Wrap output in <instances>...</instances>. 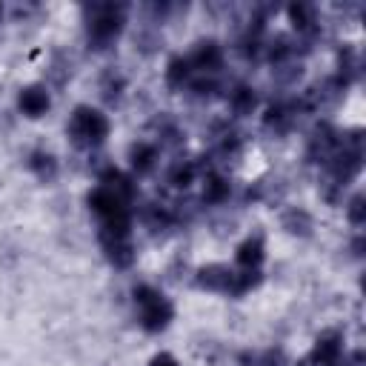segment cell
Wrapping results in <instances>:
<instances>
[{
  "label": "cell",
  "mask_w": 366,
  "mask_h": 366,
  "mask_svg": "<svg viewBox=\"0 0 366 366\" xmlns=\"http://www.w3.org/2000/svg\"><path fill=\"white\" fill-rule=\"evenodd\" d=\"M129 157H132V166H134L137 172H149V169L154 166V160H157V146L140 140V143H134V146L129 149Z\"/></svg>",
  "instance_id": "obj_8"
},
{
  "label": "cell",
  "mask_w": 366,
  "mask_h": 366,
  "mask_svg": "<svg viewBox=\"0 0 366 366\" xmlns=\"http://www.w3.org/2000/svg\"><path fill=\"white\" fill-rule=\"evenodd\" d=\"M263 260V240L260 237H249L246 243H240L237 249V263L243 269H257Z\"/></svg>",
  "instance_id": "obj_9"
},
{
  "label": "cell",
  "mask_w": 366,
  "mask_h": 366,
  "mask_svg": "<svg viewBox=\"0 0 366 366\" xmlns=\"http://www.w3.org/2000/svg\"><path fill=\"white\" fill-rule=\"evenodd\" d=\"M29 169L40 177V180H54L57 177V160L49 154V152H34L31 157H29Z\"/></svg>",
  "instance_id": "obj_10"
},
{
  "label": "cell",
  "mask_w": 366,
  "mask_h": 366,
  "mask_svg": "<svg viewBox=\"0 0 366 366\" xmlns=\"http://www.w3.org/2000/svg\"><path fill=\"white\" fill-rule=\"evenodd\" d=\"M189 69H197V71H214L220 66V49L209 40V43H200L189 57Z\"/></svg>",
  "instance_id": "obj_7"
},
{
  "label": "cell",
  "mask_w": 366,
  "mask_h": 366,
  "mask_svg": "<svg viewBox=\"0 0 366 366\" xmlns=\"http://www.w3.org/2000/svg\"><path fill=\"white\" fill-rule=\"evenodd\" d=\"M189 60L186 57H174L172 63H169V71H166V80L172 83V86H183V80L189 77Z\"/></svg>",
  "instance_id": "obj_14"
},
{
  "label": "cell",
  "mask_w": 366,
  "mask_h": 366,
  "mask_svg": "<svg viewBox=\"0 0 366 366\" xmlns=\"http://www.w3.org/2000/svg\"><path fill=\"white\" fill-rule=\"evenodd\" d=\"M283 229H289L292 234H309L312 217L303 209H289V212H283Z\"/></svg>",
  "instance_id": "obj_11"
},
{
  "label": "cell",
  "mask_w": 366,
  "mask_h": 366,
  "mask_svg": "<svg viewBox=\"0 0 366 366\" xmlns=\"http://www.w3.org/2000/svg\"><path fill=\"white\" fill-rule=\"evenodd\" d=\"M257 366H286V357H283L280 349H269L257 357Z\"/></svg>",
  "instance_id": "obj_16"
},
{
  "label": "cell",
  "mask_w": 366,
  "mask_h": 366,
  "mask_svg": "<svg viewBox=\"0 0 366 366\" xmlns=\"http://www.w3.org/2000/svg\"><path fill=\"white\" fill-rule=\"evenodd\" d=\"M0 17H3V6H0Z\"/></svg>",
  "instance_id": "obj_19"
},
{
  "label": "cell",
  "mask_w": 366,
  "mask_h": 366,
  "mask_svg": "<svg viewBox=\"0 0 366 366\" xmlns=\"http://www.w3.org/2000/svg\"><path fill=\"white\" fill-rule=\"evenodd\" d=\"M123 29V9L120 6H94L89 17V40L97 46L112 43Z\"/></svg>",
  "instance_id": "obj_3"
},
{
  "label": "cell",
  "mask_w": 366,
  "mask_h": 366,
  "mask_svg": "<svg viewBox=\"0 0 366 366\" xmlns=\"http://www.w3.org/2000/svg\"><path fill=\"white\" fill-rule=\"evenodd\" d=\"M20 109H23V114H29V117H40L46 109H49V92L43 89V86H29V89H23L20 92Z\"/></svg>",
  "instance_id": "obj_6"
},
{
  "label": "cell",
  "mask_w": 366,
  "mask_h": 366,
  "mask_svg": "<svg viewBox=\"0 0 366 366\" xmlns=\"http://www.w3.org/2000/svg\"><path fill=\"white\" fill-rule=\"evenodd\" d=\"M192 180H194V166H192V163H177V166L169 172V183L177 186V189H186Z\"/></svg>",
  "instance_id": "obj_15"
},
{
  "label": "cell",
  "mask_w": 366,
  "mask_h": 366,
  "mask_svg": "<svg viewBox=\"0 0 366 366\" xmlns=\"http://www.w3.org/2000/svg\"><path fill=\"white\" fill-rule=\"evenodd\" d=\"M149 366H180V363H177L169 352H160V355H154V357H152V363H149Z\"/></svg>",
  "instance_id": "obj_17"
},
{
  "label": "cell",
  "mask_w": 366,
  "mask_h": 366,
  "mask_svg": "<svg viewBox=\"0 0 366 366\" xmlns=\"http://www.w3.org/2000/svg\"><path fill=\"white\" fill-rule=\"evenodd\" d=\"M197 283L209 292H232V283H234V272L223 263H212V266H203L197 272Z\"/></svg>",
  "instance_id": "obj_4"
},
{
  "label": "cell",
  "mask_w": 366,
  "mask_h": 366,
  "mask_svg": "<svg viewBox=\"0 0 366 366\" xmlns=\"http://www.w3.org/2000/svg\"><path fill=\"white\" fill-rule=\"evenodd\" d=\"M100 240L114 266H129L134 260V246H132L129 234H100Z\"/></svg>",
  "instance_id": "obj_5"
},
{
  "label": "cell",
  "mask_w": 366,
  "mask_h": 366,
  "mask_svg": "<svg viewBox=\"0 0 366 366\" xmlns=\"http://www.w3.org/2000/svg\"><path fill=\"white\" fill-rule=\"evenodd\" d=\"M360 203H363V200H360V197H355V200H352V209H349V214H352V220H355V223H360Z\"/></svg>",
  "instance_id": "obj_18"
},
{
  "label": "cell",
  "mask_w": 366,
  "mask_h": 366,
  "mask_svg": "<svg viewBox=\"0 0 366 366\" xmlns=\"http://www.w3.org/2000/svg\"><path fill=\"white\" fill-rule=\"evenodd\" d=\"M226 197H229V183H226L220 174L206 177V186H203V200H209V203H220V200H226Z\"/></svg>",
  "instance_id": "obj_12"
},
{
  "label": "cell",
  "mask_w": 366,
  "mask_h": 366,
  "mask_svg": "<svg viewBox=\"0 0 366 366\" xmlns=\"http://www.w3.org/2000/svg\"><path fill=\"white\" fill-rule=\"evenodd\" d=\"M254 103H257V97H254V89H249V86H240V89L232 94V109H234L237 114L252 112Z\"/></svg>",
  "instance_id": "obj_13"
},
{
  "label": "cell",
  "mask_w": 366,
  "mask_h": 366,
  "mask_svg": "<svg viewBox=\"0 0 366 366\" xmlns=\"http://www.w3.org/2000/svg\"><path fill=\"white\" fill-rule=\"evenodd\" d=\"M109 134V120L103 112L92 109V106H77L71 120H69V137L74 140V146L80 149H92L100 146Z\"/></svg>",
  "instance_id": "obj_1"
},
{
  "label": "cell",
  "mask_w": 366,
  "mask_h": 366,
  "mask_svg": "<svg viewBox=\"0 0 366 366\" xmlns=\"http://www.w3.org/2000/svg\"><path fill=\"white\" fill-rule=\"evenodd\" d=\"M134 303H137V312H140V326L146 332H160L169 326L172 320V303L152 286H137L134 289Z\"/></svg>",
  "instance_id": "obj_2"
}]
</instances>
